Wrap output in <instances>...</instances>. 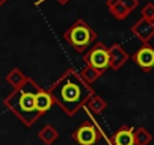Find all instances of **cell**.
Masks as SVG:
<instances>
[{
	"mask_svg": "<svg viewBox=\"0 0 154 145\" xmlns=\"http://www.w3.org/2000/svg\"><path fill=\"white\" fill-rule=\"evenodd\" d=\"M63 39L77 53H83L97 41V32L85 20L79 18L63 32Z\"/></svg>",
	"mask_w": 154,
	"mask_h": 145,
	"instance_id": "cell-3",
	"label": "cell"
},
{
	"mask_svg": "<svg viewBox=\"0 0 154 145\" xmlns=\"http://www.w3.org/2000/svg\"><path fill=\"white\" fill-rule=\"evenodd\" d=\"M134 63L142 68L145 72H149L154 68V47L149 44H142L133 54Z\"/></svg>",
	"mask_w": 154,
	"mask_h": 145,
	"instance_id": "cell-6",
	"label": "cell"
},
{
	"mask_svg": "<svg viewBox=\"0 0 154 145\" xmlns=\"http://www.w3.org/2000/svg\"><path fill=\"white\" fill-rule=\"evenodd\" d=\"M6 2H8V0H0V8H2V6H3Z\"/></svg>",
	"mask_w": 154,
	"mask_h": 145,
	"instance_id": "cell-20",
	"label": "cell"
},
{
	"mask_svg": "<svg viewBox=\"0 0 154 145\" xmlns=\"http://www.w3.org/2000/svg\"><path fill=\"white\" fill-rule=\"evenodd\" d=\"M56 2H57L59 5H66V3L69 2V0H56Z\"/></svg>",
	"mask_w": 154,
	"mask_h": 145,
	"instance_id": "cell-19",
	"label": "cell"
},
{
	"mask_svg": "<svg viewBox=\"0 0 154 145\" xmlns=\"http://www.w3.org/2000/svg\"><path fill=\"white\" fill-rule=\"evenodd\" d=\"M130 59L128 53L124 50V47L118 42L112 44L109 47V68L118 71L119 68L124 66V63Z\"/></svg>",
	"mask_w": 154,
	"mask_h": 145,
	"instance_id": "cell-8",
	"label": "cell"
},
{
	"mask_svg": "<svg viewBox=\"0 0 154 145\" xmlns=\"http://www.w3.org/2000/svg\"><path fill=\"white\" fill-rule=\"evenodd\" d=\"M38 137H39L45 145H51V143H54V142L57 140L59 131H57L51 124H47V125H44V127L38 131Z\"/></svg>",
	"mask_w": 154,
	"mask_h": 145,
	"instance_id": "cell-12",
	"label": "cell"
},
{
	"mask_svg": "<svg viewBox=\"0 0 154 145\" xmlns=\"http://www.w3.org/2000/svg\"><path fill=\"white\" fill-rule=\"evenodd\" d=\"M133 137H134V145H149V142L152 140V134L145 127H137L133 131Z\"/></svg>",
	"mask_w": 154,
	"mask_h": 145,
	"instance_id": "cell-15",
	"label": "cell"
},
{
	"mask_svg": "<svg viewBox=\"0 0 154 145\" xmlns=\"http://www.w3.org/2000/svg\"><path fill=\"white\" fill-rule=\"evenodd\" d=\"M80 77L88 83V85H92L94 82H97L101 76H103V72H100V71H97V69H94V68H91V66H85L80 72Z\"/></svg>",
	"mask_w": 154,
	"mask_h": 145,
	"instance_id": "cell-16",
	"label": "cell"
},
{
	"mask_svg": "<svg viewBox=\"0 0 154 145\" xmlns=\"http://www.w3.org/2000/svg\"><path fill=\"white\" fill-rule=\"evenodd\" d=\"M131 33L136 36L142 44H149V41L154 38V23L151 20L139 18L131 26Z\"/></svg>",
	"mask_w": 154,
	"mask_h": 145,
	"instance_id": "cell-7",
	"label": "cell"
},
{
	"mask_svg": "<svg viewBox=\"0 0 154 145\" xmlns=\"http://www.w3.org/2000/svg\"><path fill=\"white\" fill-rule=\"evenodd\" d=\"M140 15H142V18H145V20H152V18H154V3H146V5L142 8Z\"/></svg>",
	"mask_w": 154,
	"mask_h": 145,
	"instance_id": "cell-17",
	"label": "cell"
},
{
	"mask_svg": "<svg viewBox=\"0 0 154 145\" xmlns=\"http://www.w3.org/2000/svg\"><path fill=\"white\" fill-rule=\"evenodd\" d=\"M83 62L86 63V66L104 72L109 68V47H106L103 42H95L83 56Z\"/></svg>",
	"mask_w": 154,
	"mask_h": 145,
	"instance_id": "cell-4",
	"label": "cell"
},
{
	"mask_svg": "<svg viewBox=\"0 0 154 145\" xmlns=\"http://www.w3.org/2000/svg\"><path fill=\"white\" fill-rule=\"evenodd\" d=\"M133 128L128 125H121L112 136V143L113 145H134V137H133Z\"/></svg>",
	"mask_w": 154,
	"mask_h": 145,
	"instance_id": "cell-9",
	"label": "cell"
},
{
	"mask_svg": "<svg viewBox=\"0 0 154 145\" xmlns=\"http://www.w3.org/2000/svg\"><path fill=\"white\" fill-rule=\"evenodd\" d=\"M107 5V9H109V12L116 18V20H125L128 15H130V12L131 11H128L124 5H121V3H115V2H107L106 3Z\"/></svg>",
	"mask_w": 154,
	"mask_h": 145,
	"instance_id": "cell-14",
	"label": "cell"
},
{
	"mask_svg": "<svg viewBox=\"0 0 154 145\" xmlns=\"http://www.w3.org/2000/svg\"><path fill=\"white\" fill-rule=\"evenodd\" d=\"M151 21H152V23H154V18H152V20H151Z\"/></svg>",
	"mask_w": 154,
	"mask_h": 145,
	"instance_id": "cell-21",
	"label": "cell"
},
{
	"mask_svg": "<svg viewBox=\"0 0 154 145\" xmlns=\"http://www.w3.org/2000/svg\"><path fill=\"white\" fill-rule=\"evenodd\" d=\"M107 2H115V3H121V5H124L128 11H134L136 8H137V5H139V0H107Z\"/></svg>",
	"mask_w": 154,
	"mask_h": 145,
	"instance_id": "cell-18",
	"label": "cell"
},
{
	"mask_svg": "<svg viewBox=\"0 0 154 145\" xmlns=\"http://www.w3.org/2000/svg\"><path fill=\"white\" fill-rule=\"evenodd\" d=\"M53 103L57 104L68 116H74L88 100L95 94L92 86L88 85L79 72L68 68L48 89Z\"/></svg>",
	"mask_w": 154,
	"mask_h": 145,
	"instance_id": "cell-1",
	"label": "cell"
},
{
	"mask_svg": "<svg viewBox=\"0 0 154 145\" xmlns=\"http://www.w3.org/2000/svg\"><path fill=\"white\" fill-rule=\"evenodd\" d=\"M41 86L33 79L27 77L21 86L15 88L3 100L5 107L11 110L26 127L33 125L41 116V113L35 107V95Z\"/></svg>",
	"mask_w": 154,
	"mask_h": 145,
	"instance_id": "cell-2",
	"label": "cell"
},
{
	"mask_svg": "<svg viewBox=\"0 0 154 145\" xmlns=\"http://www.w3.org/2000/svg\"><path fill=\"white\" fill-rule=\"evenodd\" d=\"M27 79V76L20 69V68H12L6 72V82L15 89L18 86H21L24 83V80Z\"/></svg>",
	"mask_w": 154,
	"mask_h": 145,
	"instance_id": "cell-13",
	"label": "cell"
},
{
	"mask_svg": "<svg viewBox=\"0 0 154 145\" xmlns=\"http://www.w3.org/2000/svg\"><path fill=\"white\" fill-rule=\"evenodd\" d=\"M53 104H54V103H53V98H51L48 89L41 88V89L36 92V95H35V107H36V110L42 115V113L48 112Z\"/></svg>",
	"mask_w": 154,
	"mask_h": 145,
	"instance_id": "cell-10",
	"label": "cell"
},
{
	"mask_svg": "<svg viewBox=\"0 0 154 145\" xmlns=\"http://www.w3.org/2000/svg\"><path fill=\"white\" fill-rule=\"evenodd\" d=\"M85 106L88 107V110H89L92 115H100V113H103V112L107 109V101H106L103 97L94 94V95L88 100V103H86Z\"/></svg>",
	"mask_w": 154,
	"mask_h": 145,
	"instance_id": "cell-11",
	"label": "cell"
},
{
	"mask_svg": "<svg viewBox=\"0 0 154 145\" xmlns=\"http://www.w3.org/2000/svg\"><path fill=\"white\" fill-rule=\"evenodd\" d=\"M71 137L79 145H95L100 140L101 133H100V128L92 121L86 119L83 121V124H80L71 133Z\"/></svg>",
	"mask_w": 154,
	"mask_h": 145,
	"instance_id": "cell-5",
	"label": "cell"
}]
</instances>
